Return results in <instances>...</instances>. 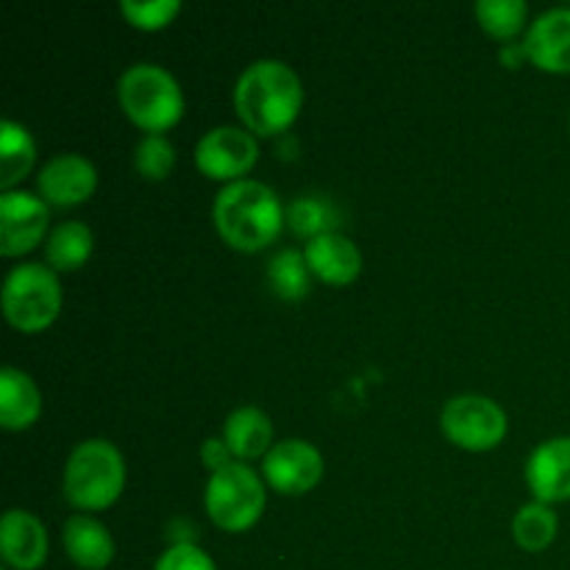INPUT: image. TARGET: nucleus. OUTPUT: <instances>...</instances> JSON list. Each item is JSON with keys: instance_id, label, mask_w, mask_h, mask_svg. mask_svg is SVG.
<instances>
[{"instance_id": "nucleus-1", "label": "nucleus", "mask_w": 570, "mask_h": 570, "mask_svg": "<svg viewBox=\"0 0 570 570\" xmlns=\"http://www.w3.org/2000/svg\"><path fill=\"white\" fill-rule=\"evenodd\" d=\"M304 104L301 78L287 61L256 59L234 83V106L250 134H282L298 117Z\"/></svg>"}, {"instance_id": "nucleus-2", "label": "nucleus", "mask_w": 570, "mask_h": 570, "mask_svg": "<svg viewBox=\"0 0 570 570\" xmlns=\"http://www.w3.org/2000/svg\"><path fill=\"white\" fill-rule=\"evenodd\" d=\"M212 220H215L217 234L232 248L256 254L282 234L284 223H287V209L282 206L276 189H271L267 184L254 181V178H237L217 189Z\"/></svg>"}, {"instance_id": "nucleus-3", "label": "nucleus", "mask_w": 570, "mask_h": 570, "mask_svg": "<svg viewBox=\"0 0 570 570\" xmlns=\"http://www.w3.org/2000/svg\"><path fill=\"white\" fill-rule=\"evenodd\" d=\"M122 484H126V462L109 440H83L67 456L61 488H65V499L76 510H106L120 499Z\"/></svg>"}, {"instance_id": "nucleus-4", "label": "nucleus", "mask_w": 570, "mask_h": 570, "mask_svg": "<svg viewBox=\"0 0 570 570\" xmlns=\"http://www.w3.org/2000/svg\"><path fill=\"white\" fill-rule=\"evenodd\" d=\"M117 98L128 120L148 134H161L184 115V92L167 67L137 61L117 81Z\"/></svg>"}, {"instance_id": "nucleus-5", "label": "nucleus", "mask_w": 570, "mask_h": 570, "mask_svg": "<svg viewBox=\"0 0 570 570\" xmlns=\"http://www.w3.org/2000/svg\"><path fill=\"white\" fill-rule=\"evenodd\" d=\"M3 315L20 332L50 326L61 309V284L53 267L42 262H22L3 278Z\"/></svg>"}, {"instance_id": "nucleus-6", "label": "nucleus", "mask_w": 570, "mask_h": 570, "mask_svg": "<svg viewBox=\"0 0 570 570\" xmlns=\"http://www.w3.org/2000/svg\"><path fill=\"white\" fill-rule=\"evenodd\" d=\"M267 490L259 473L245 462L234 460L209 476L204 493V504L215 527L226 532H245L259 521L265 512Z\"/></svg>"}, {"instance_id": "nucleus-7", "label": "nucleus", "mask_w": 570, "mask_h": 570, "mask_svg": "<svg viewBox=\"0 0 570 570\" xmlns=\"http://www.w3.org/2000/svg\"><path fill=\"white\" fill-rule=\"evenodd\" d=\"M445 438L465 451H488L504 440L507 412L488 395L462 393L445 401L440 412Z\"/></svg>"}, {"instance_id": "nucleus-8", "label": "nucleus", "mask_w": 570, "mask_h": 570, "mask_svg": "<svg viewBox=\"0 0 570 570\" xmlns=\"http://www.w3.org/2000/svg\"><path fill=\"white\" fill-rule=\"evenodd\" d=\"M259 142L248 128L215 126L195 145V165L200 173L217 181H237L254 167Z\"/></svg>"}, {"instance_id": "nucleus-9", "label": "nucleus", "mask_w": 570, "mask_h": 570, "mask_svg": "<svg viewBox=\"0 0 570 570\" xmlns=\"http://www.w3.org/2000/svg\"><path fill=\"white\" fill-rule=\"evenodd\" d=\"M48 200L28 189L0 193V254L20 256L48 232Z\"/></svg>"}, {"instance_id": "nucleus-10", "label": "nucleus", "mask_w": 570, "mask_h": 570, "mask_svg": "<svg viewBox=\"0 0 570 570\" xmlns=\"http://www.w3.org/2000/svg\"><path fill=\"white\" fill-rule=\"evenodd\" d=\"M262 476L273 490L284 495H304L323 476V456L309 440L287 438L273 443L262 462Z\"/></svg>"}, {"instance_id": "nucleus-11", "label": "nucleus", "mask_w": 570, "mask_h": 570, "mask_svg": "<svg viewBox=\"0 0 570 570\" xmlns=\"http://www.w3.org/2000/svg\"><path fill=\"white\" fill-rule=\"evenodd\" d=\"M98 187V170L81 154H56L39 167L37 189L48 204L76 206Z\"/></svg>"}, {"instance_id": "nucleus-12", "label": "nucleus", "mask_w": 570, "mask_h": 570, "mask_svg": "<svg viewBox=\"0 0 570 570\" xmlns=\"http://www.w3.org/2000/svg\"><path fill=\"white\" fill-rule=\"evenodd\" d=\"M523 50L546 72H570V6H554L529 22Z\"/></svg>"}, {"instance_id": "nucleus-13", "label": "nucleus", "mask_w": 570, "mask_h": 570, "mask_svg": "<svg viewBox=\"0 0 570 570\" xmlns=\"http://www.w3.org/2000/svg\"><path fill=\"white\" fill-rule=\"evenodd\" d=\"M0 557L14 570H37L48 560L45 523L28 510H6L0 518Z\"/></svg>"}, {"instance_id": "nucleus-14", "label": "nucleus", "mask_w": 570, "mask_h": 570, "mask_svg": "<svg viewBox=\"0 0 570 570\" xmlns=\"http://www.w3.org/2000/svg\"><path fill=\"white\" fill-rule=\"evenodd\" d=\"M527 484L543 504L570 499V438L546 440L529 454Z\"/></svg>"}, {"instance_id": "nucleus-15", "label": "nucleus", "mask_w": 570, "mask_h": 570, "mask_svg": "<svg viewBox=\"0 0 570 570\" xmlns=\"http://www.w3.org/2000/svg\"><path fill=\"white\" fill-rule=\"evenodd\" d=\"M304 256L312 276L326 284H351L362 271L360 245L345 237L343 232H328L315 239H306Z\"/></svg>"}, {"instance_id": "nucleus-16", "label": "nucleus", "mask_w": 570, "mask_h": 570, "mask_svg": "<svg viewBox=\"0 0 570 570\" xmlns=\"http://www.w3.org/2000/svg\"><path fill=\"white\" fill-rule=\"evenodd\" d=\"M61 546L67 557L83 570H104L115 560V540L109 529L92 515H70L61 527Z\"/></svg>"}, {"instance_id": "nucleus-17", "label": "nucleus", "mask_w": 570, "mask_h": 570, "mask_svg": "<svg viewBox=\"0 0 570 570\" xmlns=\"http://www.w3.org/2000/svg\"><path fill=\"white\" fill-rule=\"evenodd\" d=\"M42 412V395L33 379L20 367L6 365L0 371V426L9 432H22L33 426Z\"/></svg>"}, {"instance_id": "nucleus-18", "label": "nucleus", "mask_w": 570, "mask_h": 570, "mask_svg": "<svg viewBox=\"0 0 570 570\" xmlns=\"http://www.w3.org/2000/svg\"><path fill=\"white\" fill-rule=\"evenodd\" d=\"M223 440L239 462L265 456L273 449V423L259 406H237L223 423Z\"/></svg>"}, {"instance_id": "nucleus-19", "label": "nucleus", "mask_w": 570, "mask_h": 570, "mask_svg": "<svg viewBox=\"0 0 570 570\" xmlns=\"http://www.w3.org/2000/svg\"><path fill=\"white\" fill-rule=\"evenodd\" d=\"M37 159V145L22 122L6 117L0 122V187L14 189L17 181L28 176Z\"/></svg>"}, {"instance_id": "nucleus-20", "label": "nucleus", "mask_w": 570, "mask_h": 570, "mask_svg": "<svg viewBox=\"0 0 570 570\" xmlns=\"http://www.w3.org/2000/svg\"><path fill=\"white\" fill-rule=\"evenodd\" d=\"M92 228L81 220H65L50 228L45 239V256L53 271H78L92 254Z\"/></svg>"}, {"instance_id": "nucleus-21", "label": "nucleus", "mask_w": 570, "mask_h": 570, "mask_svg": "<svg viewBox=\"0 0 570 570\" xmlns=\"http://www.w3.org/2000/svg\"><path fill=\"white\" fill-rule=\"evenodd\" d=\"M340 215L337 204L328 195L321 193H304L287 206V223L298 237L315 239L321 234L340 232Z\"/></svg>"}, {"instance_id": "nucleus-22", "label": "nucleus", "mask_w": 570, "mask_h": 570, "mask_svg": "<svg viewBox=\"0 0 570 570\" xmlns=\"http://www.w3.org/2000/svg\"><path fill=\"white\" fill-rule=\"evenodd\" d=\"M557 529H560V521L551 504H543V501H529L512 518V538L527 551L549 549L557 538Z\"/></svg>"}, {"instance_id": "nucleus-23", "label": "nucleus", "mask_w": 570, "mask_h": 570, "mask_svg": "<svg viewBox=\"0 0 570 570\" xmlns=\"http://www.w3.org/2000/svg\"><path fill=\"white\" fill-rule=\"evenodd\" d=\"M267 282H271L273 293L284 301H301L309 293L312 271L306 265L304 250L282 248L273 254L271 265H267Z\"/></svg>"}, {"instance_id": "nucleus-24", "label": "nucleus", "mask_w": 570, "mask_h": 570, "mask_svg": "<svg viewBox=\"0 0 570 570\" xmlns=\"http://www.w3.org/2000/svg\"><path fill=\"white\" fill-rule=\"evenodd\" d=\"M476 17L488 33L499 39L515 37L529 17L527 0H479Z\"/></svg>"}, {"instance_id": "nucleus-25", "label": "nucleus", "mask_w": 570, "mask_h": 570, "mask_svg": "<svg viewBox=\"0 0 570 570\" xmlns=\"http://www.w3.org/2000/svg\"><path fill=\"white\" fill-rule=\"evenodd\" d=\"M134 165L148 181H161L176 167V148L165 134H145L134 148Z\"/></svg>"}, {"instance_id": "nucleus-26", "label": "nucleus", "mask_w": 570, "mask_h": 570, "mask_svg": "<svg viewBox=\"0 0 570 570\" xmlns=\"http://www.w3.org/2000/svg\"><path fill=\"white\" fill-rule=\"evenodd\" d=\"M120 11L131 26L154 31L165 28L181 11V0H122Z\"/></svg>"}, {"instance_id": "nucleus-27", "label": "nucleus", "mask_w": 570, "mask_h": 570, "mask_svg": "<svg viewBox=\"0 0 570 570\" xmlns=\"http://www.w3.org/2000/svg\"><path fill=\"white\" fill-rule=\"evenodd\" d=\"M154 570H217L215 560L195 543H173L156 560Z\"/></svg>"}, {"instance_id": "nucleus-28", "label": "nucleus", "mask_w": 570, "mask_h": 570, "mask_svg": "<svg viewBox=\"0 0 570 570\" xmlns=\"http://www.w3.org/2000/svg\"><path fill=\"white\" fill-rule=\"evenodd\" d=\"M232 449H228L226 445V440L223 438H212V440H206L204 443V449H200V460H204V465L209 468L212 473L215 471H220V468H226V465H232Z\"/></svg>"}, {"instance_id": "nucleus-29", "label": "nucleus", "mask_w": 570, "mask_h": 570, "mask_svg": "<svg viewBox=\"0 0 570 570\" xmlns=\"http://www.w3.org/2000/svg\"><path fill=\"white\" fill-rule=\"evenodd\" d=\"M501 59H504L507 65H510V61H512V65H515V67L521 65V61L527 59V50H523V42L515 45V50H510V45H504V48H501Z\"/></svg>"}]
</instances>
